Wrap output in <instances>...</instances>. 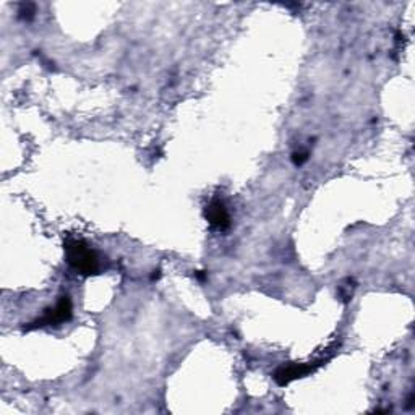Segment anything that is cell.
I'll use <instances>...</instances> for the list:
<instances>
[{
    "mask_svg": "<svg viewBox=\"0 0 415 415\" xmlns=\"http://www.w3.org/2000/svg\"><path fill=\"white\" fill-rule=\"evenodd\" d=\"M205 217L206 221L210 222V226L216 231H227L231 227V216H229V211L226 208V203L221 200H211L210 203L205 208Z\"/></svg>",
    "mask_w": 415,
    "mask_h": 415,
    "instance_id": "obj_3",
    "label": "cell"
},
{
    "mask_svg": "<svg viewBox=\"0 0 415 415\" xmlns=\"http://www.w3.org/2000/svg\"><path fill=\"white\" fill-rule=\"evenodd\" d=\"M292 161L295 166H302L304 162L308 161V153L307 151H295V153L292 154Z\"/></svg>",
    "mask_w": 415,
    "mask_h": 415,
    "instance_id": "obj_6",
    "label": "cell"
},
{
    "mask_svg": "<svg viewBox=\"0 0 415 415\" xmlns=\"http://www.w3.org/2000/svg\"><path fill=\"white\" fill-rule=\"evenodd\" d=\"M20 18H23V20H31L33 16H35V13H36V7H35V4H21V7H20Z\"/></svg>",
    "mask_w": 415,
    "mask_h": 415,
    "instance_id": "obj_5",
    "label": "cell"
},
{
    "mask_svg": "<svg viewBox=\"0 0 415 415\" xmlns=\"http://www.w3.org/2000/svg\"><path fill=\"white\" fill-rule=\"evenodd\" d=\"M67 261L81 276H93L99 271V258L91 246L83 240H69L65 244Z\"/></svg>",
    "mask_w": 415,
    "mask_h": 415,
    "instance_id": "obj_1",
    "label": "cell"
},
{
    "mask_svg": "<svg viewBox=\"0 0 415 415\" xmlns=\"http://www.w3.org/2000/svg\"><path fill=\"white\" fill-rule=\"evenodd\" d=\"M74 315V307H72V300L69 295L60 297L59 304L54 308L47 310L46 315L42 318H39L38 322L31 323V326H28L26 329H35V328H42V326H59L60 323L69 322V319Z\"/></svg>",
    "mask_w": 415,
    "mask_h": 415,
    "instance_id": "obj_2",
    "label": "cell"
},
{
    "mask_svg": "<svg viewBox=\"0 0 415 415\" xmlns=\"http://www.w3.org/2000/svg\"><path fill=\"white\" fill-rule=\"evenodd\" d=\"M318 367H319V362H315V363H292V365L278 368L273 378L279 386H285V385H289L290 381H294L297 378H304L305 375L315 372Z\"/></svg>",
    "mask_w": 415,
    "mask_h": 415,
    "instance_id": "obj_4",
    "label": "cell"
}]
</instances>
